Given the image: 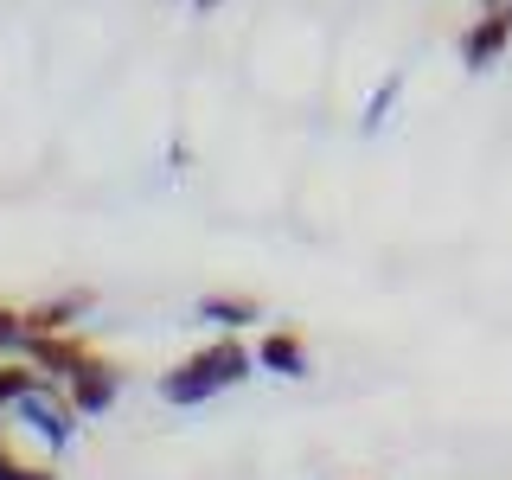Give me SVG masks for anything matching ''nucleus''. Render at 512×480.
Wrapping results in <instances>:
<instances>
[{
    "label": "nucleus",
    "mask_w": 512,
    "mask_h": 480,
    "mask_svg": "<svg viewBox=\"0 0 512 480\" xmlns=\"http://www.w3.org/2000/svg\"><path fill=\"white\" fill-rule=\"evenodd\" d=\"M250 372H256V346H244L237 333H218L205 352H192V359H180V365L160 372V404L199 410V404H212L218 391H237Z\"/></svg>",
    "instance_id": "1"
},
{
    "label": "nucleus",
    "mask_w": 512,
    "mask_h": 480,
    "mask_svg": "<svg viewBox=\"0 0 512 480\" xmlns=\"http://www.w3.org/2000/svg\"><path fill=\"white\" fill-rule=\"evenodd\" d=\"M77 423H84V416H77V404L64 397V384H58V378L32 384L20 404L0 416V429H7V436H32V442H39L52 461H58L71 442H77Z\"/></svg>",
    "instance_id": "2"
},
{
    "label": "nucleus",
    "mask_w": 512,
    "mask_h": 480,
    "mask_svg": "<svg viewBox=\"0 0 512 480\" xmlns=\"http://www.w3.org/2000/svg\"><path fill=\"white\" fill-rule=\"evenodd\" d=\"M64 397L77 404V416H103V410H116V397H122V372L103 352H84V365L64 378Z\"/></svg>",
    "instance_id": "3"
},
{
    "label": "nucleus",
    "mask_w": 512,
    "mask_h": 480,
    "mask_svg": "<svg viewBox=\"0 0 512 480\" xmlns=\"http://www.w3.org/2000/svg\"><path fill=\"white\" fill-rule=\"evenodd\" d=\"M506 45H512V13L506 7H480L474 13V26L461 32V64H468V71H493V64L506 58Z\"/></svg>",
    "instance_id": "4"
},
{
    "label": "nucleus",
    "mask_w": 512,
    "mask_h": 480,
    "mask_svg": "<svg viewBox=\"0 0 512 480\" xmlns=\"http://www.w3.org/2000/svg\"><path fill=\"white\" fill-rule=\"evenodd\" d=\"M256 372L301 384V378L314 372V359H308V340H301V333H263V340H256Z\"/></svg>",
    "instance_id": "5"
},
{
    "label": "nucleus",
    "mask_w": 512,
    "mask_h": 480,
    "mask_svg": "<svg viewBox=\"0 0 512 480\" xmlns=\"http://www.w3.org/2000/svg\"><path fill=\"white\" fill-rule=\"evenodd\" d=\"M84 352H90V346H84V340H71V333H32L26 359L39 365L45 378H58V384H64V378L77 372V365H84Z\"/></svg>",
    "instance_id": "6"
},
{
    "label": "nucleus",
    "mask_w": 512,
    "mask_h": 480,
    "mask_svg": "<svg viewBox=\"0 0 512 480\" xmlns=\"http://www.w3.org/2000/svg\"><path fill=\"white\" fill-rule=\"evenodd\" d=\"M199 320L218 333H244L250 320H263V308H256L250 295H199Z\"/></svg>",
    "instance_id": "7"
},
{
    "label": "nucleus",
    "mask_w": 512,
    "mask_h": 480,
    "mask_svg": "<svg viewBox=\"0 0 512 480\" xmlns=\"http://www.w3.org/2000/svg\"><path fill=\"white\" fill-rule=\"evenodd\" d=\"M397 96H404V71H391L384 84L365 96V116H359V135H384L391 128V109H397Z\"/></svg>",
    "instance_id": "8"
},
{
    "label": "nucleus",
    "mask_w": 512,
    "mask_h": 480,
    "mask_svg": "<svg viewBox=\"0 0 512 480\" xmlns=\"http://www.w3.org/2000/svg\"><path fill=\"white\" fill-rule=\"evenodd\" d=\"M84 308H90V295H64V301H39V308H26V320H32V333H71Z\"/></svg>",
    "instance_id": "9"
},
{
    "label": "nucleus",
    "mask_w": 512,
    "mask_h": 480,
    "mask_svg": "<svg viewBox=\"0 0 512 480\" xmlns=\"http://www.w3.org/2000/svg\"><path fill=\"white\" fill-rule=\"evenodd\" d=\"M0 480H58L45 455H20V442L0 429Z\"/></svg>",
    "instance_id": "10"
},
{
    "label": "nucleus",
    "mask_w": 512,
    "mask_h": 480,
    "mask_svg": "<svg viewBox=\"0 0 512 480\" xmlns=\"http://www.w3.org/2000/svg\"><path fill=\"white\" fill-rule=\"evenodd\" d=\"M32 384H45V372H39L32 359H7V365H0V416H7L13 404H20V397L32 391Z\"/></svg>",
    "instance_id": "11"
},
{
    "label": "nucleus",
    "mask_w": 512,
    "mask_h": 480,
    "mask_svg": "<svg viewBox=\"0 0 512 480\" xmlns=\"http://www.w3.org/2000/svg\"><path fill=\"white\" fill-rule=\"evenodd\" d=\"M26 346H32L26 308H0V352H7V359H26Z\"/></svg>",
    "instance_id": "12"
},
{
    "label": "nucleus",
    "mask_w": 512,
    "mask_h": 480,
    "mask_svg": "<svg viewBox=\"0 0 512 480\" xmlns=\"http://www.w3.org/2000/svg\"><path fill=\"white\" fill-rule=\"evenodd\" d=\"M192 7H199V13H212V7H224V0H192Z\"/></svg>",
    "instance_id": "13"
},
{
    "label": "nucleus",
    "mask_w": 512,
    "mask_h": 480,
    "mask_svg": "<svg viewBox=\"0 0 512 480\" xmlns=\"http://www.w3.org/2000/svg\"><path fill=\"white\" fill-rule=\"evenodd\" d=\"M480 7H506V0H480Z\"/></svg>",
    "instance_id": "14"
},
{
    "label": "nucleus",
    "mask_w": 512,
    "mask_h": 480,
    "mask_svg": "<svg viewBox=\"0 0 512 480\" xmlns=\"http://www.w3.org/2000/svg\"><path fill=\"white\" fill-rule=\"evenodd\" d=\"M506 13H512V0H506Z\"/></svg>",
    "instance_id": "15"
}]
</instances>
